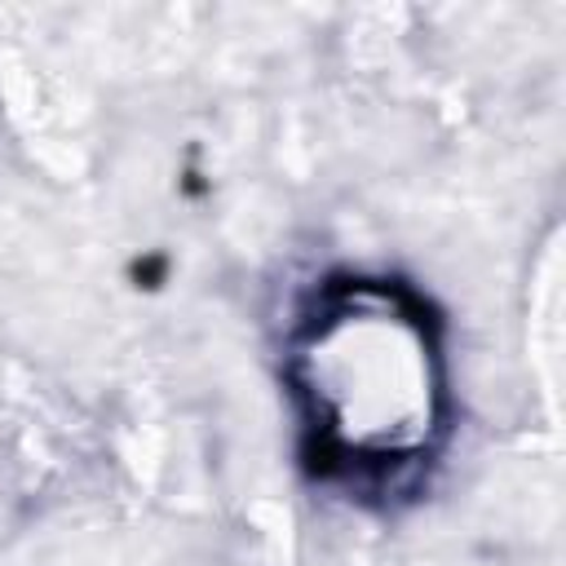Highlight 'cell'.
<instances>
[{"label": "cell", "mask_w": 566, "mask_h": 566, "mask_svg": "<svg viewBox=\"0 0 566 566\" xmlns=\"http://www.w3.org/2000/svg\"><path fill=\"white\" fill-rule=\"evenodd\" d=\"M292 389L323 469H411L433 451L447 402L429 310L398 283L327 287L292 336Z\"/></svg>", "instance_id": "obj_1"}]
</instances>
